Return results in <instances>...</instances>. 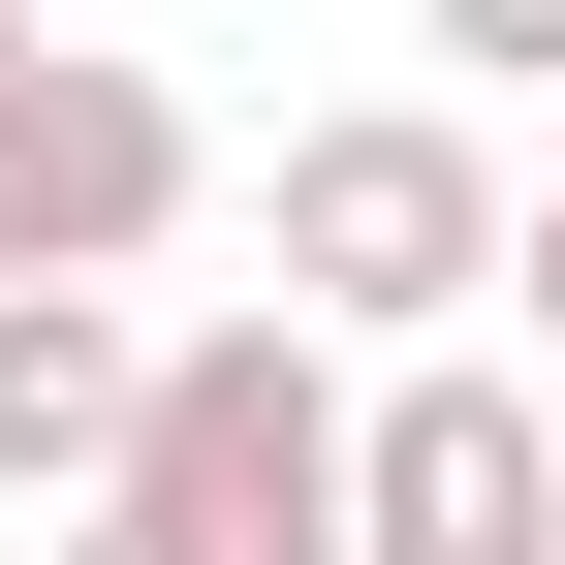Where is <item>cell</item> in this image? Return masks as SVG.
<instances>
[{
	"label": "cell",
	"mask_w": 565,
	"mask_h": 565,
	"mask_svg": "<svg viewBox=\"0 0 565 565\" xmlns=\"http://www.w3.org/2000/svg\"><path fill=\"white\" fill-rule=\"evenodd\" d=\"M0 63H32V0H0Z\"/></svg>",
	"instance_id": "9c48e42d"
},
{
	"label": "cell",
	"mask_w": 565,
	"mask_h": 565,
	"mask_svg": "<svg viewBox=\"0 0 565 565\" xmlns=\"http://www.w3.org/2000/svg\"><path fill=\"white\" fill-rule=\"evenodd\" d=\"M32 565H126V534H32Z\"/></svg>",
	"instance_id": "ba28073f"
},
{
	"label": "cell",
	"mask_w": 565,
	"mask_h": 565,
	"mask_svg": "<svg viewBox=\"0 0 565 565\" xmlns=\"http://www.w3.org/2000/svg\"><path fill=\"white\" fill-rule=\"evenodd\" d=\"M408 32H440L471 95H565V0H408Z\"/></svg>",
	"instance_id": "8992f818"
},
{
	"label": "cell",
	"mask_w": 565,
	"mask_h": 565,
	"mask_svg": "<svg viewBox=\"0 0 565 565\" xmlns=\"http://www.w3.org/2000/svg\"><path fill=\"white\" fill-rule=\"evenodd\" d=\"M534 377H565V189H534Z\"/></svg>",
	"instance_id": "52a82bcc"
},
{
	"label": "cell",
	"mask_w": 565,
	"mask_h": 565,
	"mask_svg": "<svg viewBox=\"0 0 565 565\" xmlns=\"http://www.w3.org/2000/svg\"><path fill=\"white\" fill-rule=\"evenodd\" d=\"M252 221H282V315H315V345H377V377H408V345H471V315L534 282L503 158H471V95H345V126H282V189H252Z\"/></svg>",
	"instance_id": "7a4b0ae2"
},
{
	"label": "cell",
	"mask_w": 565,
	"mask_h": 565,
	"mask_svg": "<svg viewBox=\"0 0 565 565\" xmlns=\"http://www.w3.org/2000/svg\"><path fill=\"white\" fill-rule=\"evenodd\" d=\"M126 440H158V315H126V282H32V315H0V503L95 534Z\"/></svg>",
	"instance_id": "5b68a950"
},
{
	"label": "cell",
	"mask_w": 565,
	"mask_h": 565,
	"mask_svg": "<svg viewBox=\"0 0 565 565\" xmlns=\"http://www.w3.org/2000/svg\"><path fill=\"white\" fill-rule=\"evenodd\" d=\"M345 503H377V565H565V377H503V345H408Z\"/></svg>",
	"instance_id": "277c9868"
},
{
	"label": "cell",
	"mask_w": 565,
	"mask_h": 565,
	"mask_svg": "<svg viewBox=\"0 0 565 565\" xmlns=\"http://www.w3.org/2000/svg\"><path fill=\"white\" fill-rule=\"evenodd\" d=\"M189 189H221V158H189V95H158V63H95V32H32V63H0V315H32V282H126Z\"/></svg>",
	"instance_id": "3957f363"
},
{
	"label": "cell",
	"mask_w": 565,
	"mask_h": 565,
	"mask_svg": "<svg viewBox=\"0 0 565 565\" xmlns=\"http://www.w3.org/2000/svg\"><path fill=\"white\" fill-rule=\"evenodd\" d=\"M345 471H377V377H345L315 315H158V440H126V565H377V503H345Z\"/></svg>",
	"instance_id": "6da1fadb"
}]
</instances>
